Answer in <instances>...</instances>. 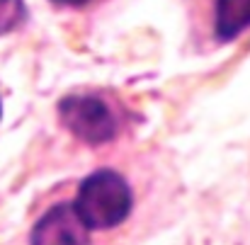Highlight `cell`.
Masks as SVG:
<instances>
[{
	"mask_svg": "<svg viewBox=\"0 0 250 245\" xmlns=\"http://www.w3.org/2000/svg\"><path fill=\"white\" fill-rule=\"evenodd\" d=\"M54 2H59V5H71V7H83V5L92 2V0H54Z\"/></svg>",
	"mask_w": 250,
	"mask_h": 245,
	"instance_id": "6",
	"label": "cell"
},
{
	"mask_svg": "<svg viewBox=\"0 0 250 245\" xmlns=\"http://www.w3.org/2000/svg\"><path fill=\"white\" fill-rule=\"evenodd\" d=\"M22 0H0V34L12 29L22 20Z\"/></svg>",
	"mask_w": 250,
	"mask_h": 245,
	"instance_id": "5",
	"label": "cell"
},
{
	"mask_svg": "<svg viewBox=\"0 0 250 245\" xmlns=\"http://www.w3.org/2000/svg\"><path fill=\"white\" fill-rule=\"evenodd\" d=\"M90 228L81 221L73 202L51 206L32 228L29 245H90Z\"/></svg>",
	"mask_w": 250,
	"mask_h": 245,
	"instance_id": "3",
	"label": "cell"
},
{
	"mask_svg": "<svg viewBox=\"0 0 250 245\" xmlns=\"http://www.w3.org/2000/svg\"><path fill=\"white\" fill-rule=\"evenodd\" d=\"M63 124L85 143H104L117 136L114 112L95 95H71L61 102Z\"/></svg>",
	"mask_w": 250,
	"mask_h": 245,
	"instance_id": "2",
	"label": "cell"
},
{
	"mask_svg": "<svg viewBox=\"0 0 250 245\" xmlns=\"http://www.w3.org/2000/svg\"><path fill=\"white\" fill-rule=\"evenodd\" d=\"M214 29L221 41L236 39L250 27V0H216L214 7Z\"/></svg>",
	"mask_w": 250,
	"mask_h": 245,
	"instance_id": "4",
	"label": "cell"
},
{
	"mask_svg": "<svg viewBox=\"0 0 250 245\" xmlns=\"http://www.w3.org/2000/svg\"><path fill=\"white\" fill-rule=\"evenodd\" d=\"M134 206L129 182L114 170L87 175L76 194L73 209L90 231H109L126 221Z\"/></svg>",
	"mask_w": 250,
	"mask_h": 245,
	"instance_id": "1",
	"label": "cell"
}]
</instances>
